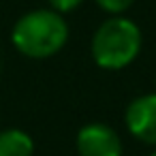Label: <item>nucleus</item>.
Masks as SVG:
<instances>
[{
    "label": "nucleus",
    "mask_w": 156,
    "mask_h": 156,
    "mask_svg": "<svg viewBox=\"0 0 156 156\" xmlns=\"http://www.w3.org/2000/svg\"><path fill=\"white\" fill-rule=\"evenodd\" d=\"M11 41L13 47L26 58H51L69 41V24L60 13L51 9H34L15 22Z\"/></svg>",
    "instance_id": "f257e3e1"
},
{
    "label": "nucleus",
    "mask_w": 156,
    "mask_h": 156,
    "mask_svg": "<svg viewBox=\"0 0 156 156\" xmlns=\"http://www.w3.org/2000/svg\"><path fill=\"white\" fill-rule=\"evenodd\" d=\"M141 45L143 37L139 26L124 15H111L94 30L90 54L96 66L105 71H120L137 60Z\"/></svg>",
    "instance_id": "f03ea898"
},
{
    "label": "nucleus",
    "mask_w": 156,
    "mask_h": 156,
    "mask_svg": "<svg viewBox=\"0 0 156 156\" xmlns=\"http://www.w3.org/2000/svg\"><path fill=\"white\" fill-rule=\"evenodd\" d=\"M75 147L79 156H122L120 135L103 122L81 126L75 137Z\"/></svg>",
    "instance_id": "7ed1b4c3"
},
{
    "label": "nucleus",
    "mask_w": 156,
    "mask_h": 156,
    "mask_svg": "<svg viewBox=\"0 0 156 156\" xmlns=\"http://www.w3.org/2000/svg\"><path fill=\"white\" fill-rule=\"evenodd\" d=\"M124 124L135 139L156 147V92L133 98L124 111Z\"/></svg>",
    "instance_id": "20e7f679"
},
{
    "label": "nucleus",
    "mask_w": 156,
    "mask_h": 156,
    "mask_svg": "<svg viewBox=\"0 0 156 156\" xmlns=\"http://www.w3.org/2000/svg\"><path fill=\"white\" fill-rule=\"evenodd\" d=\"M0 156H34V141L22 128L0 130Z\"/></svg>",
    "instance_id": "39448f33"
},
{
    "label": "nucleus",
    "mask_w": 156,
    "mask_h": 156,
    "mask_svg": "<svg viewBox=\"0 0 156 156\" xmlns=\"http://www.w3.org/2000/svg\"><path fill=\"white\" fill-rule=\"evenodd\" d=\"M94 2L109 15H122L124 11L130 9V5L135 2V0H94Z\"/></svg>",
    "instance_id": "423d86ee"
},
{
    "label": "nucleus",
    "mask_w": 156,
    "mask_h": 156,
    "mask_svg": "<svg viewBox=\"0 0 156 156\" xmlns=\"http://www.w3.org/2000/svg\"><path fill=\"white\" fill-rule=\"evenodd\" d=\"M49 2V9L51 11H56V13H71V11H75L83 0H47Z\"/></svg>",
    "instance_id": "0eeeda50"
},
{
    "label": "nucleus",
    "mask_w": 156,
    "mask_h": 156,
    "mask_svg": "<svg viewBox=\"0 0 156 156\" xmlns=\"http://www.w3.org/2000/svg\"><path fill=\"white\" fill-rule=\"evenodd\" d=\"M0 71H2V58H0Z\"/></svg>",
    "instance_id": "6e6552de"
},
{
    "label": "nucleus",
    "mask_w": 156,
    "mask_h": 156,
    "mask_svg": "<svg viewBox=\"0 0 156 156\" xmlns=\"http://www.w3.org/2000/svg\"><path fill=\"white\" fill-rule=\"evenodd\" d=\"M150 156H156V150H154V152H152V154H150Z\"/></svg>",
    "instance_id": "1a4fd4ad"
}]
</instances>
